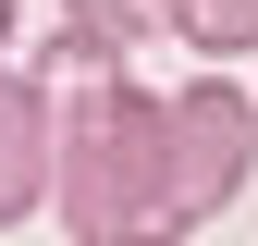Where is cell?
Wrapping results in <instances>:
<instances>
[{"mask_svg": "<svg viewBox=\"0 0 258 246\" xmlns=\"http://www.w3.org/2000/svg\"><path fill=\"white\" fill-rule=\"evenodd\" d=\"M37 86H49V123H61V234L74 246H184L209 222L197 197V160L172 136V99H148L123 74V49L99 37H61L37 49Z\"/></svg>", "mask_w": 258, "mask_h": 246, "instance_id": "1", "label": "cell"}, {"mask_svg": "<svg viewBox=\"0 0 258 246\" xmlns=\"http://www.w3.org/2000/svg\"><path fill=\"white\" fill-rule=\"evenodd\" d=\"M49 86L37 74H0V222H25L37 209V184H49Z\"/></svg>", "mask_w": 258, "mask_h": 246, "instance_id": "2", "label": "cell"}, {"mask_svg": "<svg viewBox=\"0 0 258 246\" xmlns=\"http://www.w3.org/2000/svg\"><path fill=\"white\" fill-rule=\"evenodd\" d=\"M61 25L99 37V49H136V37H160V25H184V0H61Z\"/></svg>", "mask_w": 258, "mask_h": 246, "instance_id": "3", "label": "cell"}, {"mask_svg": "<svg viewBox=\"0 0 258 246\" xmlns=\"http://www.w3.org/2000/svg\"><path fill=\"white\" fill-rule=\"evenodd\" d=\"M184 37H197L209 61H234V49H258V0H184Z\"/></svg>", "mask_w": 258, "mask_h": 246, "instance_id": "4", "label": "cell"}, {"mask_svg": "<svg viewBox=\"0 0 258 246\" xmlns=\"http://www.w3.org/2000/svg\"><path fill=\"white\" fill-rule=\"evenodd\" d=\"M13 25H25V0H0V49H13Z\"/></svg>", "mask_w": 258, "mask_h": 246, "instance_id": "5", "label": "cell"}]
</instances>
